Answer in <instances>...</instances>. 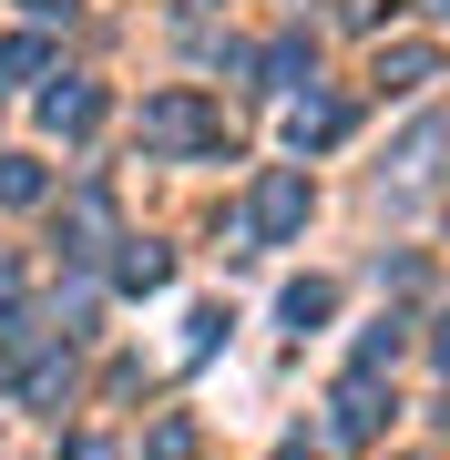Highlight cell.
<instances>
[{"mask_svg": "<svg viewBox=\"0 0 450 460\" xmlns=\"http://www.w3.org/2000/svg\"><path fill=\"white\" fill-rule=\"evenodd\" d=\"M338 133H349V102H297V113H287V144H338Z\"/></svg>", "mask_w": 450, "mask_h": 460, "instance_id": "obj_3", "label": "cell"}, {"mask_svg": "<svg viewBox=\"0 0 450 460\" xmlns=\"http://www.w3.org/2000/svg\"><path fill=\"white\" fill-rule=\"evenodd\" d=\"M379 83H389V93H419V83H430V51H419V41L379 51Z\"/></svg>", "mask_w": 450, "mask_h": 460, "instance_id": "obj_5", "label": "cell"}, {"mask_svg": "<svg viewBox=\"0 0 450 460\" xmlns=\"http://www.w3.org/2000/svg\"><path fill=\"white\" fill-rule=\"evenodd\" d=\"M307 226V174H267V184H256V235H297Z\"/></svg>", "mask_w": 450, "mask_h": 460, "instance_id": "obj_1", "label": "cell"}, {"mask_svg": "<svg viewBox=\"0 0 450 460\" xmlns=\"http://www.w3.org/2000/svg\"><path fill=\"white\" fill-rule=\"evenodd\" d=\"M72 460H123V450L113 440H72Z\"/></svg>", "mask_w": 450, "mask_h": 460, "instance_id": "obj_9", "label": "cell"}, {"mask_svg": "<svg viewBox=\"0 0 450 460\" xmlns=\"http://www.w3.org/2000/svg\"><path fill=\"white\" fill-rule=\"evenodd\" d=\"M123 287H164V246H134V256H123Z\"/></svg>", "mask_w": 450, "mask_h": 460, "instance_id": "obj_8", "label": "cell"}, {"mask_svg": "<svg viewBox=\"0 0 450 460\" xmlns=\"http://www.w3.org/2000/svg\"><path fill=\"white\" fill-rule=\"evenodd\" d=\"M31 11H41V21H51V11H72V0H31Z\"/></svg>", "mask_w": 450, "mask_h": 460, "instance_id": "obj_10", "label": "cell"}, {"mask_svg": "<svg viewBox=\"0 0 450 460\" xmlns=\"http://www.w3.org/2000/svg\"><path fill=\"white\" fill-rule=\"evenodd\" d=\"M144 144H205V102L195 93H164V102H154V113H144Z\"/></svg>", "mask_w": 450, "mask_h": 460, "instance_id": "obj_2", "label": "cell"}, {"mask_svg": "<svg viewBox=\"0 0 450 460\" xmlns=\"http://www.w3.org/2000/svg\"><path fill=\"white\" fill-rule=\"evenodd\" d=\"M328 307H338V287H317V277H307V287H287V317H297V328H317Z\"/></svg>", "mask_w": 450, "mask_h": 460, "instance_id": "obj_7", "label": "cell"}, {"mask_svg": "<svg viewBox=\"0 0 450 460\" xmlns=\"http://www.w3.org/2000/svg\"><path fill=\"white\" fill-rule=\"evenodd\" d=\"M430 11H450V0H430Z\"/></svg>", "mask_w": 450, "mask_h": 460, "instance_id": "obj_12", "label": "cell"}, {"mask_svg": "<svg viewBox=\"0 0 450 460\" xmlns=\"http://www.w3.org/2000/svg\"><path fill=\"white\" fill-rule=\"evenodd\" d=\"M41 195V164H21V154H0V205H31Z\"/></svg>", "mask_w": 450, "mask_h": 460, "instance_id": "obj_6", "label": "cell"}, {"mask_svg": "<svg viewBox=\"0 0 450 460\" xmlns=\"http://www.w3.org/2000/svg\"><path fill=\"white\" fill-rule=\"evenodd\" d=\"M41 123H51V133H93V123H102V93H93V83L51 93V102H41Z\"/></svg>", "mask_w": 450, "mask_h": 460, "instance_id": "obj_4", "label": "cell"}, {"mask_svg": "<svg viewBox=\"0 0 450 460\" xmlns=\"http://www.w3.org/2000/svg\"><path fill=\"white\" fill-rule=\"evenodd\" d=\"M440 358H450V328H440Z\"/></svg>", "mask_w": 450, "mask_h": 460, "instance_id": "obj_11", "label": "cell"}]
</instances>
